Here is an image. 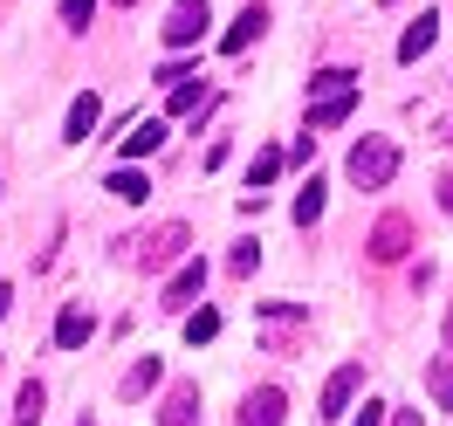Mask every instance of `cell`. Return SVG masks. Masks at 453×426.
I'll use <instances>...</instances> for the list:
<instances>
[{"label":"cell","mask_w":453,"mask_h":426,"mask_svg":"<svg viewBox=\"0 0 453 426\" xmlns=\"http://www.w3.org/2000/svg\"><path fill=\"white\" fill-rule=\"evenodd\" d=\"M350 179L365 186V193H378V186H392V172H398V144L392 138H365L357 151H350Z\"/></svg>","instance_id":"cell-1"},{"label":"cell","mask_w":453,"mask_h":426,"mask_svg":"<svg viewBox=\"0 0 453 426\" xmlns=\"http://www.w3.org/2000/svg\"><path fill=\"white\" fill-rule=\"evenodd\" d=\"M206 21H213V7L206 0H172V14H165V49H193L199 35H206Z\"/></svg>","instance_id":"cell-2"},{"label":"cell","mask_w":453,"mask_h":426,"mask_svg":"<svg viewBox=\"0 0 453 426\" xmlns=\"http://www.w3.org/2000/svg\"><path fill=\"white\" fill-rule=\"evenodd\" d=\"M186 241H193V234L179 228V221H165L158 234H144V241H138V261H144V268H165V261H179Z\"/></svg>","instance_id":"cell-3"},{"label":"cell","mask_w":453,"mask_h":426,"mask_svg":"<svg viewBox=\"0 0 453 426\" xmlns=\"http://www.w3.org/2000/svg\"><path fill=\"white\" fill-rule=\"evenodd\" d=\"M282 413H288L282 385H261V392L241 399V426H282Z\"/></svg>","instance_id":"cell-4"},{"label":"cell","mask_w":453,"mask_h":426,"mask_svg":"<svg viewBox=\"0 0 453 426\" xmlns=\"http://www.w3.org/2000/svg\"><path fill=\"white\" fill-rule=\"evenodd\" d=\"M199 289H206V261H186V268H179V275H172V283H165V310L172 316H179V310H193V296H199Z\"/></svg>","instance_id":"cell-5"},{"label":"cell","mask_w":453,"mask_h":426,"mask_svg":"<svg viewBox=\"0 0 453 426\" xmlns=\"http://www.w3.org/2000/svg\"><path fill=\"white\" fill-rule=\"evenodd\" d=\"M261 28H268V7H241V14H234V28L220 35V56H241Z\"/></svg>","instance_id":"cell-6"},{"label":"cell","mask_w":453,"mask_h":426,"mask_svg":"<svg viewBox=\"0 0 453 426\" xmlns=\"http://www.w3.org/2000/svg\"><path fill=\"white\" fill-rule=\"evenodd\" d=\"M365 385V365H343V371H330V385H323V420H337L343 406H350V392Z\"/></svg>","instance_id":"cell-7"},{"label":"cell","mask_w":453,"mask_h":426,"mask_svg":"<svg viewBox=\"0 0 453 426\" xmlns=\"http://www.w3.org/2000/svg\"><path fill=\"white\" fill-rule=\"evenodd\" d=\"M89 330H96V316H89L83 303H69V310L56 316V344H62V351H83V344H89Z\"/></svg>","instance_id":"cell-8"},{"label":"cell","mask_w":453,"mask_h":426,"mask_svg":"<svg viewBox=\"0 0 453 426\" xmlns=\"http://www.w3.org/2000/svg\"><path fill=\"white\" fill-rule=\"evenodd\" d=\"M433 42H440V14H419L412 28L398 35V62H419L426 49H433Z\"/></svg>","instance_id":"cell-9"},{"label":"cell","mask_w":453,"mask_h":426,"mask_svg":"<svg viewBox=\"0 0 453 426\" xmlns=\"http://www.w3.org/2000/svg\"><path fill=\"white\" fill-rule=\"evenodd\" d=\"M158 426H199V385H172L165 413H158Z\"/></svg>","instance_id":"cell-10"},{"label":"cell","mask_w":453,"mask_h":426,"mask_svg":"<svg viewBox=\"0 0 453 426\" xmlns=\"http://www.w3.org/2000/svg\"><path fill=\"white\" fill-rule=\"evenodd\" d=\"M350 104H357V89H337V97H316V104H310V131H330V124H343V117H350Z\"/></svg>","instance_id":"cell-11"},{"label":"cell","mask_w":453,"mask_h":426,"mask_svg":"<svg viewBox=\"0 0 453 426\" xmlns=\"http://www.w3.org/2000/svg\"><path fill=\"white\" fill-rule=\"evenodd\" d=\"M206 104H213V89L199 83V76H186V83H172V104H165V111L172 117H193V111H206Z\"/></svg>","instance_id":"cell-12"},{"label":"cell","mask_w":453,"mask_h":426,"mask_svg":"<svg viewBox=\"0 0 453 426\" xmlns=\"http://www.w3.org/2000/svg\"><path fill=\"white\" fill-rule=\"evenodd\" d=\"M165 144V124L158 117H144V124H131V138H124V159H151Z\"/></svg>","instance_id":"cell-13"},{"label":"cell","mask_w":453,"mask_h":426,"mask_svg":"<svg viewBox=\"0 0 453 426\" xmlns=\"http://www.w3.org/2000/svg\"><path fill=\"white\" fill-rule=\"evenodd\" d=\"M96 117H104V104H96V97H76V104H69V124H62V138H89V131H96Z\"/></svg>","instance_id":"cell-14"},{"label":"cell","mask_w":453,"mask_h":426,"mask_svg":"<svg viewBox=\"0 0 453 426\" xmlns=\"http://www.w3.org/2000/svg\"><path fill=\"white\" fill-rule=\"evenodd\" d=\"M371 255H378V261H398V255H405V221H398V213H392V221H378V234H371Z\"/></svg>","instance_id":"cell-15"},{"label":"cell","mask_w":453,"mask_h":426,"mask_svg":"<svg viewBox=\"0 0 453 426\" xmlns=\"http://www.w3.org/2000/svg\"><path fill=\"white\" fill-rule=\"evenodd\" d=\"M158 378H165V365H158V358H138V365L124 371V385H117V392H124V399H144Z\"/></svg>","instance_id":"cell-16"},{"label":"cell","mask_w":453,"mask_h":426,"mask_svg":"<svg viewBox=\"0 0 453 426\" xmlns=\"http://www.w3.org/2000/svg\"><path fill=\"white\" fill-rule=\"evenodd\" d=\"M104 186H111L117 199H144V193H151V179H144V172H131V166H124V172H111Z\"/></svg>","instance_id":"cell-17"},{"label":"cell","mask_w":453,"mask_h":426,"mask_svg":"<svg viewBox=\"0 0 453 426\" xmlns=\"http://www.w3.org/2000/svg\"><path fill=\"white\" fill-rule=\"evenodd\" d=\"M220 337V310H193L186 316V344H213Z\"/></svg>","instance_id":"cell-18"},{"label":"cell","mask_w":453,"mask_h":426,"mask_svg":"<svg viewBox=\"0 0 453 426\" xmlns=\"http://www.w3.org/2000/svg\"><path fill=\"white\" fill-rule=\"evenodd\" d=\"M42 385H21V399H14V426H42Z\"/></svg>","instance_id":"cell-19"},{"label":"cell","mask_w":453,"mask_h":426,"mask_svg":"<svg viewBox=\"0 0 453 426\" xmlns=\"http://www.w3.org/2000/svg\"><path fill=\"white\" fill-rule=\"evenodd\" d=\"M426 385H433V399H440V406H453V351H447V358H433Z\"/></svg>","instance_id":"cell-20"},{"label":"cell","mask_w":453,"mask_h":426,"mask_svg":"<svg viewBox=\"0 0 453 426\" xmlns=\"http://www.w3.org/2000/svg\"><path fill=\"white\" fill-rule=\"evenodd\" d=\"M296 221L310 228V221H323V179H310L303 193H296Z\"/></svg>","instance_id":"cell-21"},{"label":"cell","mask_w":453,"mask_h":426,"mask_svg":"<svg viewBox=\"0 0 453 426\" xmlns=\"http://www.w3.org/2000/svg\"><path fill=\"white\" fill-rule=\"evenodd\" d=\"M275 172H282V151H275V144H268V151H255V186H268Z\"/></svg>","instance_id":"cell-22"},{"label":"cell","mask_w":453,"mask_h":426,"mask_svg":"<svg viewBox=\"0 0 453 426\" xmlns=\"http://www.w3.org/2000/svg\"><path fill=\"white\" fill-rule=\"evenodd\" d=\"M89 14H96V0H62V21H69V28H83Z\"/></svg>","instance_id":"cell-23"},{"label":"cell","mask_w":453,"mask_h":426,"mask_svg":"<svg viewBox=\"0 0 453 426\" xmlns=\"http://www.w3.org/2000/svg\"><path fill=\"white\" fill-rule=\"evenodd\" d=\"M385 413H392V406H378V399H371V406H365V420H350V426H385Z\"/></svg>","instance_id":"cell-24"},{"label":"cell","mask_w":453,"mask_h":426,"mask_svg":"<svg viewBox=\"0 0 453 426\" xmlns=\"http://www.w3.org/2000/svg\"><path fill=\"white\" fill-rule=\"evenodd\" d=\"M7 303H14V289H7V283H0V316H7Z\"/></svg>","instance_id":"cell-25"},{"label":"cell","mask_w":453,"mask_h":426,"mask_svg":"<svg viewBox=\"0 0 453 426\" xmlns=\"http://www.w3.org/2000/svg\"><path fill=\"white\" fill-rule=\"evenodd\" d=\"M392 426H419V413H398V420H392Z\"/></svg>","instance_id":"cell-26"},{"label":"cell","mask_w":453,"mask_h":426,"mask_svg":"<svg viewBox=\"0 0 453 426\" xmlns=\"http://www.w3.org/2000/svg\"><path fill=\"white\" fill-rule=\"evenodd\" d=\"M385 7H398V0H385Z\"/></svg>","instance_id":"cell-27"}]
</instances>
